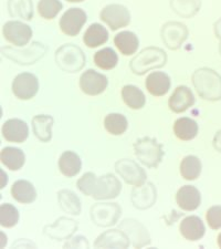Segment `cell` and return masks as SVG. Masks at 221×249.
<instances>
[{"label": "cell", "mask_w": 221, "mask_h": 249, "mask_svg": "<svg viewBox=\"0 0 221 249\" xmlns=\"http://www.w3.org/2000/svg\"><path fill=\"white\" fill-rule=\"evenodd\" d=\"M76 186L84 195L92 196L94 199H113L119 195L122 184L113 174H105L96 178L94 173H85L78 180Z\"/></svg>", "instance_id": "obj_1"}, {"label": "cell", "mask_w": 221, "mask_h": 249, "mask_svg": "<svg viewBox=\"0 0 221 249\" xmlns=\"http://www.w3.org/2000/svg\"><path fill=\"white\" fill-rule=\"evenodd\" d=\"M192 84L200 98L208 101L221 100V77L218 72L200 68L192 73Z\"/></svg>", "instance_id": "obj_2"}, {"label": "cell", "mask_w": 221, "mask_h": 249, "mask_svg": "<svg viewBox=\"0 0 221 249\" xmlns=\"http://www.w3.org/2000/svg\"><path fill=\"white\" fill-rule=\"evenodd\" d=\"M166 62V52L157 47H148L132 59L130 68L134 74L143 75L151 70L163 68Z\"/></svg>", "instance_id": "obj_3"}, {"label": "cell", "mask_w": 221, "mask_h": 249, "mask_svg": "<svg viewBox=\"0 0 221 249\" xmlns=\"http://www.w3.org/2000/svg\"><path fill=\"white\" fill-rule=\"evenodd\" d=\"M85 54L82 49L73 43H67L55 51V62L58 67L68 73L81 71L85 66Z\"/></svg>", "instance_id": "obj_4"}, {"label": "cell", "mask_w": 221, "mask_h": 249, "mask_svg": "<svg viewBox=\"0 0 221 249\" xmlns=\"http://www.w3.org/2000/svg\"><path fill=\"white\" fill-rule=\"evenodd\" d=\"M134 152L139 162L150 168L157 167L164 156L163 145L152 138H142L136 141Z\"/></svg>", "instance_id": "obj_5"}, {"label": "cell", "mask_w": 221, "mask_h": 249, "mask_svg": "<svg viewBox=\"0 0 221 249\" xmlns=\"http://www.w3.org/2000/svg\"><path fill=\"white\" fill-rule=\"evenodd\" d=\"M47 50L48 48L43 43L34 41L23 50H18L11 47H5L1 49V52L6 58L10 59L11 61L18 64H22V66H29V64H34L39 61L40 59H42Z\"/></svg>", "instance_id": "obj_6"}, {"label": "cell", "mask_w": 221, "mask_h": 249, "mask_svg": "<svg viewBox=\"0 0 221 249\" xmlns=\"http://www.w3.org/2000/svg\"><path fill=\"white\" fill-rule=\"evenodd\" d=\"M122 210L115 203L94 204L91 207V219L96 226L110 227L118 223Z\"/></svg>", "instance_id": "obj_7"}, {"label": "cell", "mask_w": 221, "mask_h": 249, "mask_svg": "<svg viewBox=\"0 0 221 249\" xmlns=\"http://www.w3.org/2000/svg\"><path fill=\"white\" fill-rule=\"evenodd\" d=\"M100 18L113 31L126 27L131 22L130 11L126 7L119 3H111L104 7L100 14Z\"/></svg>", "instance_id": "obj_8"}, {"label": "cell", "mask_w": 221, "mask_h": 249, "mask_svg": "<svg viewBox=\"0 0 221 249\" xmlns=\"http://www.w3.org/2000/svg\"><path fill=\"white\" fill-rule=\"evenodd\" d=\"M160 35H162L163 42L168 49L177 50L186 41L189 31L182 22L170 21L163 26Z\"/></svg>", "instance_id": "obj_9"}, {"label": "cell", "mask_w": 221, "mask_h": 249, "mask_svg": "<svg viewBox=\"0 0 221 249\" xmlns=\"http://www.w3.org/2000/svg\"><path fill=\"white\" fill-rule=\"evenodd\" d=\"M115 171L127 184L134 186L143 185L146 182V172L132 160H119L115 163Z\"/></svg>", "instance_id": "obj_10"}, {"label": "cell", "mask_w": 221, "mask_h": 249, "mask_svg": "<svg viewBox=\"0 0 221 249\" xmlns=\"http://www.w3.org/2000/svg\"><path fill=\"white\" fill-rule=\"evenodd\" d=\"M2 35L7 41L17 47H25L32 37V29L21 21H8L2 27Z\"/></svg>", "instance_id": "obj_11"}, {"label": "cell", "mask_w": 221, "mask_h": 249, "mask_svg": "<svg viewBox=\"0 0 221 249\" xmlns=\"http://www.w3.org/2000/svg\"><path fill=\"white\" fill-rule=\"evenodd\" d=\"M39 81L34 74L23 72L18 74L13 82L14 94L20 100H30L38 93Z\"/></svg>", "instance_id": "obj_12"}, {"label": "cell", "mask_w": 221, "mask_h": 249, "mask_svg": "<svg viewBox=\"0 0 221 249\" xmlns=\"http://www.w3.org/2000/svg\"><path fill=\"white\" fill-rule=\"evenodd\" d=\"M86 20V14L81 8H70L60 19V28H61L63 34L70 36V37H74V36L79 35Z\"/></svg>", "instance_id": "obj_13"}, {"label": "cell", "mask_w": 221, "mask_h": 249, "mask_svg": "<svg viewBox=\"0 0 221 249\" xmlns=\"http://www.w3.org/2000/svg\"><path fill=\"white\" fill-rule=\"evenodd\" d=\"M107 78L95 70L84 71L80 78V88L87 95H99L107 88Z\"/></svg>", "instance_id": "obj_14"}, {"label": "cell", "mask_w": 221, "mask_h": 249, "mask_svg": "<svg viewBox=\"0 0 221 249\" xmlns=\"http://www.w3.org/2000/svg\"><path fill=\"white\" fill-rule=\"evenodd\" d=\"M133 206L137 210H147L156 203L157 191L153 183H144L143 185L135 186L131 196Z\"/></svg>", "instance_id": "obj_15"}, {"label": "cell", "mask_w": 221, "mask_h": 249, "mask_svg": "<svg viewBox=\"0 0 221 249\" xmlns=\"http://www.w3.org/2000/svg\"><path fill=\"white\" fill-rule=\"evenodd\" d=\"M120 230H124L127 236L132 239L133 246L135 248H140L150 245L151 237L145 227L137 220L125 219L119 225Z\"/></svg>", "instance_id": "obj_16"}, {"label": "cell", "mask_w": 221, "mask_h": 249, "mask_svg": "<svg viewBox=\"0 0 221 249\" xmlns=\"http://www.w3.org/2000/svg\"><path fill=\"white\" fill-rule=\"evenodd\" d=\"M1 133L8 142L22 143L28 139L29 127L22 120L10 119L2 124Z\"/></svg>", "instance_id": "obj_17"}, {"label": "cell", "mask_w": 221, "mask_h": 249, "mask_svg": "<svg viewBox=\"0 0 221 249\" xmlns=\"http://www.w3.org/2000/svg\"><path fill=\"white\" fill-rule=\"evenodd\" d=\"M195 104V95L189 88L185 86L177 87L174 93L168 100V107L175 113H182Z\"/></svg>", "instance_id": "obj_18"}, {"label": "cell", "mask_w": 221, "mask_h": 249, "mask_svg": "<svg viewBox=\"0 0 221 249\" xmlns=\"http://www.w3.org/2000/svg\"><path fill=\"white\" fill-rule=\"evenodd\" d=\"M78 228V223L73 219L60 217L57 222L44 228V235L54 240H64L70 238Z\"/></svg>", "instance_id": "obj_19"}, {"label": "cell", "mask_w": 221, "mask_h": 249, "mask_svg": "<svg viewBox=\"0 0 221 249\" xmlns=\"http://www.w3.org/2000/svg\"><path fill=\"white\" fill-rule=\"evenodd\" d=\"M130 246V237L125 231L111 230L96 238L94 247L96 248H127Z\"/></svg>", "instance_id": "obj_20"}, {"label": "cell", "mask_w": 221, "mask_h": 249, "mask_svg": "<svg viewBox=\"0 0 221 249\" xmlns=\"http://www.w3.org/2000/svg\"><path fill=\"white\" fill-rule=\"evenodd\" d=\"M176 202L182 210L191 212L197 210L202 203V195L195 186L185 185L177 192Z\"/></svg>", "instance_id": "obj_21"}, {"label": "cell", "mask_w": 221, "mask_h": 249, "mask_svg": "<svg viewBox=\"0 0 221 249\" xmlns=\"http://www.w3.org/2000/svg\"><path fill=\"white\" fill-rule=\"evenodd\" d=\"M179 230L180 234L190 242H197V240L202 239L206 231L203 220L198 216H188L183 219Z\"/></svg>", "instance_id": "obj_22"}, {"label": "cell", "mask_w": 221, "mask_h": 249, "mask_svg": "<svg viewBox=\"0 0 221 249\" xmlns=\"http://www.w3.org/2000/svg\"><path fill=\"white\" fill-rule=\"evenodd\" d=\"M145 87L152 95L163 96L170 89V78L162 71H155L148 75Z\"/></svg>", "instance_id": "obj_23"}, {"label": "cell", "mask_w": 221, "mask_h": 249, "mask_svg": "<svg viewBox=\"0 0 221 249\" xmlns=\"http://www.w3.org/2000/svg\"><path fill=\"white\" fill-rule=\"evenodd\" d=\"M52 126H53V118L51 115L40 114L32 119V130L37 139L41 142H50L52 139Z\"/></svg>", "instance_id": "obj_24"}, {"label": "cell", "mask_w": 221, "mask_h": 249, "mask_svg": "<svg viewBox=\"0 0 221 249\" xmlns=\"http://www.w3.org/2000/svg\"><path fill=\"white\" fill-rule=\"evenodd\" d=\"M11 196L21 204H31L37 198V191L30 182L19 179L11 187Z\"/></svg>", "instance_id": "obj_25"}, {"label": "cell", "mask_w": 221, "mask_h": 249, "mask_svg": "<svg viewBox=\"0 0 221 249\" xmlns=\"http://www.w3.org/2000/svg\"><path fill=\"white\" fill-rule=\"evenodd\" d=\"M82 162L80 156L72 151L63 152L59 160V168L67 178H73L81 171Z\"/></svg>", "instance_id": "obj_26"}, {"label": "cell", "mask_w": 221, "mask_h": 249, "mask_svg": "<svg viewBox=\"0 0 221 249\" xmlns=\"http://www.w3.org/2000/svg\"><path fill=\"white\" fill-rule=\"evenodd\" d=\"M114 43L120 53L124 55L134 54L139 46L137 36L131 31H122L116 35L114 37Z\"/></svg>", "instance_id": "obj_27"}, {"label": "cell", "mask_w": 221, "mask_h": 249, "mask_svg": "<svg viewBox=\"0 0 221 249\" xmlns=\"http://www.w3.org/2000/svg\"><path fill=\"white\" fill-rule=\"evenodd\" d=\"M1 163L10 171H19L25 165L26 155L17 147H5L1 150L0 154Z\"/></svg>", "instance_id": "obj_28"}, {"label": "cell", "mask_w": 221, "mask_h": 249, "mask_svg": "<svg viewBox=\"0 0 221 249\" xmlns=\"http://www.w3.org/2000/svg\"><path fill=\"white\" fill-rule=\"evenodd\" d=\"M108 40V32L100 23H92L84 32L83 42L88 48H96L104 45Z\"/></svg>", "instance_id": "obj_29"}, {"label": "cell", "mask_w": 221, "mask_h": 249, "mask_svg": "<svg viewBox=\"0 0 221 249\" xmlns=\"http://www.w3.org/2000/svg\"><path fill=\"white\" fill-rule=\"evenodd\" d=\"M199 127L196 121L189 118H180L174 124L175 135L182 141H190L198 134Z\"/></svg>", "instance_id": "obj_30"}, {"label": "cell", "mask_w": 221, "mask_h": 249, "mask_svg": "<svg viewBox=\"0 0 221 249\" xmlns=\"http://www.w3.org/2000/svg\"><path fill=\"white\" fill-rule=\"evenodd\" d=\"M122 98L128 107L133 110H139L145 106L146 98L145 94L139 88L128 84L122 89Z\"/></svg>", "instance_id": "obj_31"}, {"label": "cell", "mask_w": 221, "mask_h": 249, "mask_svg": "<svg viewBox=\"0 0 221 249\" xmlns=\"http://www.w3.org/2000/svg\"><path fill=\"white\" fill-rule=\"evenodd\" d=\"M170 7L182 18H192L199 13L202 0H170Z\"/></svg>", "instance_id": "obj_32"}, {"label": "cell", "mask_w": 221, "mask_h": 249, "mask_svg": "<svg viewBox=\"0 0 221 249\" xmlns=\"http://www.w3.org/2000/svg\"><path fill=\"white\" fill-rule=\"evenodd\" d=\"M60 207L71 215H79L81 213V202L73 192L62 190L58 193Z\"/></svg>", "instance_id": "obj_33"}, {"label": "cell", "mask_w": 221, "mask_h": 249, "mask_svg": "<svg viewBox=\"0 0 221 249\" xmlns=\"http://www.w3.org/2000/svg\"><path fill=\"white\" fill-rule=\"evenodd\" d=\"M8 11L14 18L31 20L34 17V6L31 0H8Z\"/></svg>", "instance_id": "obj_34"}, {"label": "cell", "mask_w": 221, "mask_h": 249, "mask_svg": "<svg viewBox=\"0 0 221 249\" xmlns=\"http://www.w3.org/2000/svg\"><path fill=\"white\" fill-rule=\"evenodd\" d=\"M180 174L187 180H194L202 174V162L194 155H188L180 163Z\"/></svg>", "instance_id": "obj_35"}, {"label": "cell", "mask_w": 221, "mask_h": 249, "mask_svg": "<svg viewBox=\"0 0 221 249\" xmlns=\"http://www.w3.org/2000/svg\"><path fill=\"white\" fill-rule=\"evenodd\" d=\"M104 126L112 135H122L127 130L128 122L123 114L111 113L104 120Z\"/></svg>", "instance_id": "obj_36"}, {"label": "cell", "mask_w": 221, "mask_h": 249, "mask_svg": "<svg viewBox=\"0 0 221 249\" xmlns=\"http://www.w3.org/2000/svg\"><path fill=\"white\" fill-rule=\"evenodd\" d=\"M94 62L103 70H111L118 64L119 57L112 48H104L94 54Z\"/></svg>", "instance_id": "obj_37"}, {"label": "cell", "mask_w": 221, "mask_h": 249, "mask_svg": "<svg viewBox=\"0 0 221 249\" xmlns=\"http://www.w3.org/2000/svg\"><path fill=\"white\" fill-rule=\"evenodd\" d=\"M19 222V212L14 205L3 203L0 206V225L2 227H14Z\"/></svg>", "instance_id": "obj_38"}, {"label": "cell", "mask_w": 221, "mask_h": 249, "mask_svg": "<svg viewBox=\"0 0 221 249\" xmlns=\"http://www.w3.org/2000/svg\"><path fill=\"white\" fill-rule=\"evenodd\" d=\"M62 8L63 5L60 0H40L38 3V13L42 18L51 20L57 17Z\"/></svg>", "instance_id": "obj_39"}, {"label": "cell", "mask_w": 221, "mask_h": 249, "mask_svg": "<svg viewBox=\"0 0 221 249\" xmlns=\"http://www.w3.org/2000/svg\"><path fill=\"white\" fill-rule=\"evenodd\" d=\"M206 219L211 230H219L221 228V206H212L206 213Z\"/></svg>", "instance_id": "obj_40"}, {"label": "cell", "mask_w": 221, "mask_h": 249, "mask_svg": "<svg viewBox=\"0 0 221 249\" xmlns=\"http://www.w3.org/2000/svg\"><path fill=\"white\" fill-rule=\"evenodd\" d=\"M212 143H214V147L216 150L221 153V130L217 132L214 138V142Z\"/></svg>", "instance_id": "obj_41"}, {"label": "cell", "mask_w": 221, "mask_h": 249, "mask_svg": "<svg viewBox=\"0 0 221 249\" xmlns=\"http://www.w3.org/2000/svg\"><path fill=\"white\" fill-rule=\"evenodd\" d=\"M214 29H215V35L216 37L219 40H221V18L219 20H217L214 25Z\"/></svg>", "instance_id": "obj_42"}, {"label": "cell", "mask_w": 221, "mask_h": 249, "mask_svg": "<svg viewBox=\"0 0 221 249\" xmlns=\"http://www.w3.org/2000/svg\"><path fill=\"white\" fill-rule=\"evenodd\" d=\"M217 242H218V246L221 248V232L218 235V238H217Z\"/></svg>", "instance_id": "obj_43"}, {"label": "cell", "mask_w": 221, "mask_h": 249, "mask_svg": "<svg viewBox=\"0 0 221 249\" xmlns=\"http://www.w3.org/2000/svg\"><path fill=\"white\" fill-rule=\"evenodd\" d=\"M67 1H69V2H82V1H84V0H67Z\"/></svg>", "instance_id": "obj_44"}, {"label": "cell", "mask_w": 221, "mask_h": 249, "mask_svg": "<svg viewBox=\"0 0 221 249\" xmlns=\"http://www.w3.org/2000/svg\"><path fill=\"white\" fill-rule=\"evenodd\" d=\"M219 51H220V54H221V42H220V45H219Z\"/></svg>", "instance_id": "obj_45"}]
</instances>
